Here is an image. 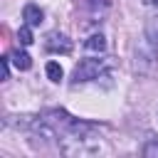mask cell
<instances>
[{
	"mask_svg": "<svg viewBox=\"0 0 158 158\" xmlns=\"http://www.w3.org/2000/svg\"><path fill=\"white\" fill-rule=\"evenodd\" d=\"M59 143H62V151L67 156H99V153H109V146L104 143L101 136L94 133V126L91 123H84V121H74V126L69 131H64L59 136Z\"/></svg>",
	"mask_w": 158,
	"mask_h": 158,
	"instance_id": "1",
	"label": "cell"
},
{
	"mask_svg": "<svg viewBox=\"0 0 158 158\" xmlns=\"http://www.w3.org/2000/svg\"><path fill=\"white\" fill-rule=\"evenodd\" d=\"M111 69V62L109 59H84L74 67L72 72V84H81V81H91V79H99L104 77L106 72Z\"/></svg>",
	"mask_w": 158,
	"mask_h": 158,
	"instance_id": "2",
	"label": "cell"
},
{
	"mask_svg": "<svg viewBox=\"0 0 158 158\" xmlns=\"http://www.w3.org/2000/svg\"><path fill=\"white\" fill-rule=\"evenodd\" d=\"M44 47L49 52H59V54H69L72 52V40L62 32H49L47 40H44Z\"/></svg>",
	"mask_w": 158,
	"mask_h": 158,
	"instance_id": "3",
	"label": "cell"
},
{
	"mask_svg": "<svg viewBox=\"0 0 158 158\" xmlns=\"http://www.w3.org/2000/svg\"><path fill=\"white\" fill-rule=\"evenodd\" d=\"M22 20H25V25H30V27H40L42 25V20H44V12L37 7V5H25L22 7Z\"/></svg>",
	"mask_w": 158,
	"mask_h": 158,
	"instance_id": "4",
	"label": "cell"
},
{
	"mask_svg": "<svg viewBox=\"0 0 158 158\" xmlns=\"http://www.w3.org/2000/svg\"><path fill=\"white\" fill-rule=\"evenodd\" d=\"M143 40L158 52V17H148L146 20V30H143Z\"/></svg>",
	"mask_w": 158,
	"mask_h": 158,
	"instance_id": "5",
	"label": "cell"
},
{
	"mask_svg": "<svg viewBox=\"0 0 158 158\" xmlns=\"http://www.w3.org/2000/svg\"><path fill=\"white\" fill-rule=\"evenodd\" d=\"M84 49H86L89 54H101V52L106 49V40H104V35H101V32H94V35L84 42Z\"/></svg>",
	"mask_w": 158,
	"mask_h": 158,
	"instance_id": "6",
	"label": "cell"
},
{
	"mask_svg": "<svg viewBox=\"0 0 158 158\" xmlns=\"http://www.w3.org/2000/svg\"><path fill=\"white\" fill-rule=\"evenodd\" d=\"M10 59H12V64H15L20 72H25V69H30V67H32L30 54H27V52H22V49H15V52L10 54Z\"/></svg>",
	"mask_w": 158,
	"mask_h": 158,
	"instance_id": "7",
	"label": "cell"
},
{
	"mask_svg": "<svg viewBox=\"0 0 158 158\" xmlns=\"http://www.w3.org/2000/svg\"><path fill=\"white\" fill-rule=\"evenodd\" d=\"M47 77H49L52 81H59V79L64 77V72H62V67H59L57 62H47Z\"/></svg>",
	"mask_w": 158,
	"mask_h": 158,
	"instance_id": "8",
	"label": "cell"
},
{
	"mask_svg": "<svg viewBox=\"0 0 158 158\" xmlns=\"http://www.w3.org/2000/svg\"><path fill=\"white\" fill-rule=\"evenodd\" d=\"M143 156H146V158H158V138H151V141L143 146Z\"/></svg>",
	"mask_w": 158,
	"mask_h": 158,
	"instance_id": "9",
	"label": "cell"
},
{
	"mask_svg": "<svg viewBox=\"0 0 158 158\" xmlns=\"http://www.w3.org/2000/svg\"><path fill=\"white\" fill-rule=\"evenodd\" d=\"M17 40H20V44H32V32H30V25H25V27H20V30H17Z\"/></svg>",
	"mask_w": 158,
	"mask_h": 158,
	"instance_id": "10",
	"label": "cell"
},
{
	"mask_svg": "<svg viewBox=\"0 0 158 158\" xmlns=\"http://www.w3.org/2000/svg\"><path fill=\"white\" fill-rule=\"evenodd\" d=\"M10 62H12L10 57H2L0 59V64H2V79H10Z\"/></svg>",
	"mask_w": 158,
	"mask_h": 158,
	"instance_id": "11",
	"label": "cell"
},
{
	"mask_svg": "<svg viewBox=\"0 0 158 158\" xmlns=\"http://www.w3.org/2000/svg\"><path fill=\"white\" fill-rule=\"evenodd\" d=\"M143 2H146L148 7H156V10H158V0H143Z\"/></svg>",
	"mask_w": 158,
	"mask_h": 158,
	"instance_id": "12",
	"label": "cell"
}]
</instances>
